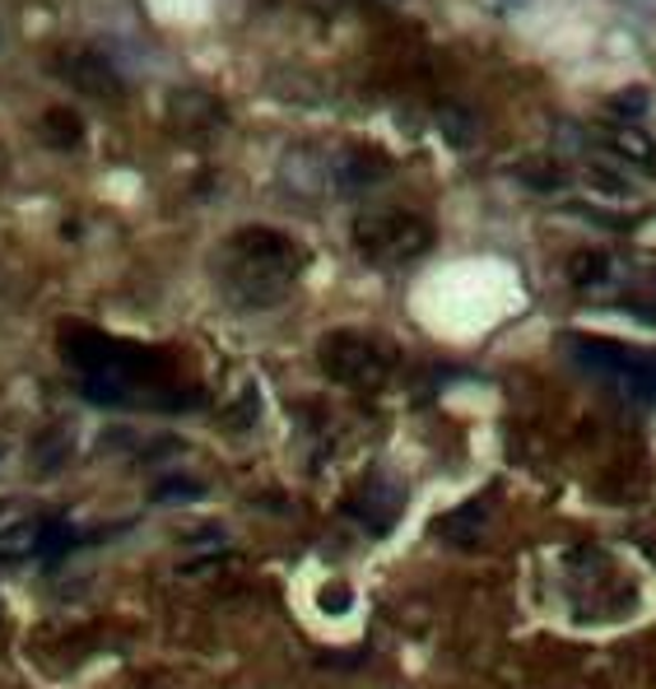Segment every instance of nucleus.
Segmentation results:
<instances>
[{"instance_id":"f257e3e1","label":"nucleus","mask_w":656,"mask_h":689,"mask_svg":"<svg viewBox=\"0 0 656 689\" xmlns=\"http://www.w3.org/2000/svg\"><path fill=\"white\" fill-rule=\"evenodd\" d=\"M303 271V248L275 229H242L229 238L223 284L242 303H280L284 284Z\"/></svg>"},{"instance_id":"f03ea898","label":"nucleus","mask_w":656,"mask_h":689,"mask_svg":"<svg viewBox=\"0 0 656 689\" xmlns=\"http://www.w3.org/2000/svg\"><path fill=\"white\" fill-rule=\"evenodd\" d=\"M354 248L382 265L415 261L434 248V229H428V219H419L410 210H377L354 225Z\"/></svg>"},{"instance_id":"7ed1b4c3","label":"nucleus","mask_w":656,"mask_h":689,"mask_svg":"<svg viewBox=\"0 0 656 689\" xmlns=\"http://www.w3.org/2000/svg\"><path fill=\"white\" fill-rule=\"evenodd\" d=\"M316 354H322V368L345 387H377L387 377V354L364 331H331Z\"/></svg>"},{"instance_id":"20e7f679","label":"nucleus","mask_w":656,"mask_h":689,"mask_svg":"<svg viewBox=\"0 0 656 689\" xmlns=\"http://www.w3.org/2000/svg\"><path fill=\"white\" fill-rule=\"evenodd\" d=\"M52 71L84 98H122V88H126L122 75H117V65L94 48H61L52 56Z\"/></svg>"},{"instance_id":"39448f33","label":"nucleus","mask_w":656,"mask_h":689,"mask_svg":"<svg viewBox=\"0 0 656 689\" xmlns=\"http://www.w3.org/2000/svg\"><path fill=\"white\" fill-rule=\"evenodd\" d=\"M345 508H350V518H358L364 526L392 531L400 522V513H405V489L396 480H387V476H373V480L358 484V494Z\"/></svg>"},{"instance_id":"423d86ee","label":"nucleus","mask_w":656,"mask_h":689,"mask_svg":"<svg viewBox=\"0 0 656 689\" xmlns=\"http://www.w3.org/2000/svg\"><path fill=\"white\" fill-rule=\"evenodd\" d=\"M387 173L392 164L382 159L377 149H341V154H331V191H368L377 182H387Z\"/></svg>"},{"instance_id":"0eeeda50","label":"nucleus","mask_w":656,"mask_h":689,"mask_svg":"<svg viewBox=\"0 0 656 689\" xmlns=\"http://www.w3.org/2000/svg\"><path fill=\"white\" fill-rule=\"evenodd\" d=\"M168 122L177 131H187V136H206V131L223 126V107L210 94H191V88H183V94L168 98Z\"/></svg>"},{"instance_id":"6e6552de","label":"nucleus","mask_w":656,"mask_h":689,"mask_svg":"<svg viewBox=\"0 0 656 689\" xmlns=\"http://www.w3.org/2000/svg\"><path fill=\"white\" fill-rule=\"evenodd\" d=\"M38 136L52 149H80L84 145V117L75 113V107H48L42 122H38Z\"/></svg>"},{"instance_id":"1a4fd4ad","label":"nucleus","mask_w":656,"mask_h":689,"mask_svg":"<svg viewBox=\"0 0 656 689\" xmlns=\"http://www.w3.org/2000/svg\"><path fill=\"white\" fill-rule=\"evenodd\" d=\"M71 429L65 425H56V429H48V434H38V442H33V452H29V466L38 476H52V471H61L65 461H71Z\"/></svg>"},{"instance_id":"9d476101","label":"nucleus","mask_w":656,"mask_h":689,"mask_svg":"<svg viewBox=\"0 0 656 689\" xmlns=\"http://www.w3.org/2000/svg\"><path fill=\"white\" fill-rule=\"evenodd\" d=\"M438 131L457 145V149H470L475 136H480V122H475V113H466L461 103H442L438 107Z\"/></svg>"},{"instance_id":"9b49d317","label":"nucleus","mask_w":656,"mask_h":689,"mask_svg":"<svg viewBox=\"0 0 656 689\" xmlns=\"http://www.w3.org/2000/svg\"><path fill=\"white\" fill-rule=\"evenodd\" d=\"M42 526H48L42 518L6 526V531H0V554H10V560H24V554H38V545H42Z\"/></svg>"},{"instance_id":"f8f14e48","label":"nucleus","mask_w":656,"mask_h":689,"mask_svg":"<svg viewBox=\"0 0 656 689\" xmlns=\"http://www.w3.org/2000/svg\"><path fill=\"white\" fill-rule=\"evenodd\" d=\"M605 275H610V257H605V252H577V257L569 261V280H573L577 289H596Z\"/></svg>"},{"instance_id":"ddd939ff","label":"nucleus","mask_w":656,"mask_h":689,"mask_svg":"<svg viewBox=\"0 0 656 689\" xmlns=\"http://www.w3.org/2000/svg\"><path fill=\"white\" fill-rule=\"evenodd\" d=\"M610 145H615L624 159H633V164H656V145L643 136V131H615V136H610Z\"/></svg>"},{"instance_id":"4468645a","label":"nucleus","mask_w":656,"mask_h":689,"mask_svg":"<svg viewBox=\"0 0 656 689\" xmlns=\"http://www.w3.org/2000/svg\"><path fill=\"white\" fill-rule=\"evenodd\" d=\"M517 177H522L527 187H535V191H559L563 187V173L554 164H517Z\"/></svg>"},{"instance_id":"2eb2a0df","label":"nucleus","mask_w":656,"mask_h":689,"mask_svg":"<svg viewBox=\"0 0 656 689\" xmlns=\"http://www.w3.org/2000/svg\"><path fill=\"white\" fill-rule=\"evenodd\" d=\"M200 494H206V484H196V480H164L154 489L158 503H187V499H200Z\"/></svg>"},{"instance_id":"dca6fc26","label":"nucleus","mask_w":656,"mask_h":689,"mask_svg":"<svg viewBox=\"0 0 656 689\" xmlns=\"http://www.w3.org/2000/svg\"><path fill=\"white\" fill-rule=\"evenodd\" d=\"M610 103H615V113H624V117H643L647 103H652V94H647L643 84H633V88H619V94L610 98Z\"/></svg>"},{"instance_id":"f3484780","label":"nucleus","mask_w":656,"mask_h":689,"mask_svg":"<svg viewBox=\"0 0 656 689\" xmlns=\"http://www.w3.org/2000/svg\"><path fill=\"white\" fill-rule=\"evenodd\" d=\"M316 606L331 610V615H345V610L354 606V596H350V587H345V583H331V587L316 592Z\"/></svg>"},{"instance_id":"a211bd4d","label":"nucleus","mask_w":656,"mask_h":689,"mask_svg":"<svg viewBox=\"0 0 656 689\" xmlns=\"http://www.w3.org/2000/svg\"><path fill=\"white\" fill-rule=\"evenodd\" d=\"M503 6H527V0H503Z\"/></svg>"},{"instance_id":"6ab92c4d","label":"nucleus","mask_w":656,"mask_h":689,"mask_svg":"<svg viewBox=\"0 0 656 689\" xmlns=\"http://www.w3.org/2000/svg\"><path fill=\"white\" fill-rule=\"evenodd\" d=\"M6 508H10V503H6V499H0V518H6Z\"/></svg>"},{"instance_id":"aec40b11","label":"nucleus","mask_w":656,"mask_h":689,"mask_svg":"<svg viewBox=\"0 0 656 689\" xmlns=\"http://www.w3.org/2000/svg\"><path fill=\"white\" fill-rule=\"evenodd\" d=\"M0 461H6V442H0Z\"/></svg>"}]
</instances>
